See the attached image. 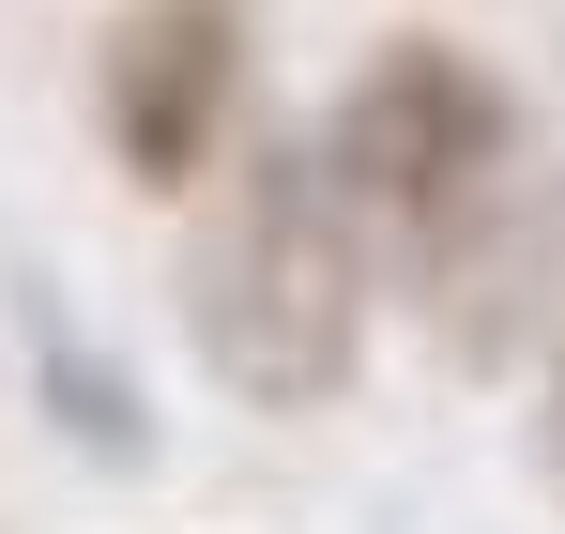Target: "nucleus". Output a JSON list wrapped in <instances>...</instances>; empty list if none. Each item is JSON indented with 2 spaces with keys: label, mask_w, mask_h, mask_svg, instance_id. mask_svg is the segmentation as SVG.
I'll return each mask as SVG.
<instances>
[{
  "label": "nucleus",
  "mask_w": 565,
  "mask_h": 534,
  "mask_svg": "<svg viewBox=\"0 0 565 534\" xmlns=\"http://www.w3.org/2000/svg\"><path fill=\"white\" fill-rule=\"evenodd\" d=\"M245 77H260V15L245 0H122L107 46H93L107 169L138 199H199L245 153Z\"/></svg>",
  "instance_id": "nucleus-3"
},
{
  "label": "nucleus",
  "mask_w": 565,
  "mask_h": 534,
  "mask_svg": "<svg viewBox=\"0 0 565 534\" xmlns=\"http://www.w3.org/2000/svg\"><path fill=\"white\" fill-rule=\"evenodd\" d=\"M551 473H565V397H551Z\"/></svg>",
  "instance_id": "nucleus-4"
},
{
  "label": "nucleus",
  "mask_w": 565,
  "mask_h": 534,
  "mask_svg": "<svg viewBox=\"0 0 565 534\" xmlns=\"http://www.w3.org/2000/svg\"><path fill=\"white\" fill-rule=\"evenodd\" d=\"M321 153L367 214L382 275H413V306L459 337L473 366H504L551 321V245H565V183L535 169V107L520 77L459 46V31H382L321 107Z\"/></svg>",
  "instance_id": "nucleus-1"
},
{
  "label": "nucleus",
  "mask_w": 565,
  "mask_h": 534,
  "mask_svg": "<svg viewBox=\"0 0 565 534\" xmlns=\"http://www.w3.org/2000/svg\"><path fill=\"white\" fill-rule=\"evenodd\" d=\"M169 306H184V352L245 413L306 428V413L352 397L367 306H382V245L352 214V183H337V153H321V122H245V153L184 199Z\"/></svg>",
  "instance_id": "nucleus-2"
}]
</instances>
